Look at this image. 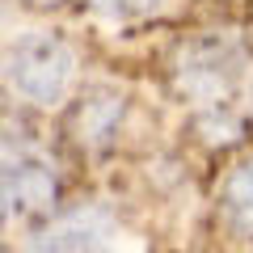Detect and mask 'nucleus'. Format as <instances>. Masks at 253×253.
Wrapping results in <instances>:
<instances>
[{
	"label": "nucleus",
	"instance_id": "obj_1",
	"mask_svg": "<svg viewBox=\"0 0 253 253\" xmlns=\"http://www.w3.org/2000/svg\"><path fill=\"white\" fill-rule=\"evenodd\" d=\"M241 72H245V51L232 38H219V34L186 38L169 59V81L177 89V97L194 101V106L228 101Z\"/></svg>",
	"mask_w": 253,
	"mask_h": 253
},
{
	"label": "nucleus",
	"instance_id": "obj_2",
	"mask_svg": "<svg viewBox=\"0 0 253 253\" xmlns=\"http://www.w3.org/2000/svg\"><path fill=\"white\" fill-rule=\"evenodd\" d=\"M9 84L34 106H55L68 97L76 81V51L68 38L51 34V30H34L9 51Z\"/></svg>",
	"mask_w": 253,
	"mask_h": 253
},
{
	"label": "nucleus",
	"instance_id": "obj_3",
	"mask_svg": "<svg viewBox=\"0 0 253 253\" xmlns=\"http://www.w3.org/2000/svg\"><path fill=\"white\" fill-rule=\"evenodd\" d=\"M114 215L97 203H81V207L55 211L34 236H30V253H110L114 249Z\"/></svg>",
	"mask_w": 253,
	"mask_h": 253
},
{
	"label": "nucleus",
	"instance_id": "obj_4",
	"mask_svg": "<svg viewBox=\"0 0 253 253\" xmlns=\"http://www.w3.org/2000/svg\"><path fill=\"white\" fill-rule=\"evenodd\" d=\"M126 118V97L118 89H84L63 114V135L81 152H106Z\"/></svg>",
	"mask_w": 253,
	"mask_h": 253
},
{
	"label": "nucleus",
	"instance_id": "obj_5",
	"mask_svg": "<svg viewBox=\"0 0 253 253\" xmlns=\"http://www.w3.org/2000/svg\"><path fill=\"white\" fill-rule=\"evenodd\" d=\"M0 190H4L9 207L21 215H51L59 203V173L38 156H26L9 173H0Z\"/></svg>",
	"mask_w": 253,
	"mask_h": 253
},
{
	"label": "nucleus",
	"instance_id": "obj_6",
	"mask_svg": "<svg viewBox=\"0 0 253 253\" xmlns=\"http://www.w3.org/2000/svg\"><path fill=\"white\" fill-rule=\"evenodd\" d=\"M215 211L236 241H253V156L236 161L215 190Z\"/></svg>",
	"mask_w": 253,
	"mask_h": 253
},
{
	"label": "nucleus",
	"instance_id": "obj_7",
	"mask_svg": "<svg viewBox=\"0 0 253 253\" xmlns=\"http://www.w3.org/2000/svg\"><path fill=\"white\" fill-rule=\"evenodd\" d=\"M190 131H194L207 148H236L249 135V118H245L241 110H232L228 101H215V106H199Z\"/></svg>",
	"mask_w": 253,
	"mask_h": 253
},
{
	"label": "nucleus",
	"instance_id": "obj_8",
	"mask_svg": "<svg viewBox=\"0 0 253 253\" xmlns=\"http://www.w3.org/2000/svg\"><path fill=\"white\" fill-rule=\"evenodd\" d=\"M89 4L114 21H139V17H156V13L169 9V0H89Z\"/></svg>",
	"mask_w": 253,
	"mask_h": 253
},
{
	"label": "nucleus",
	"instance_id": "obj_9",
	"mask_svg": "<svg viewBox=\"0 0 253 253\" xmlns=\"http://www.w3.org/2000/svg\"><path fill=\"white\" fill-rule=\"evenodd\" d=\"M26 156H34V148H30L17 131H0V173H9L13 165H21Z\"/></svg>",
	"mask_w": 253,
	"mask_h": 253
},
{
	"label": "nucleus",
	"instance_id": "obj_10",
	"mask_svg": "<svg viewBox=\"0 0 253 253\" xmlns=\"http://www.w3.org/2000/svg\"><path fill=\"white\" fill-rule=\"evenodd\" d=\"M21 4H30V9H59V4H68V0H21Z\"/></svg>",
	"mask_w": 253,
	"mask_h": 253
},
{
	"label": "nucleus",
	"instance_id": "obj_11",
	"mask_svg": "<svg viewBox=\"0 0 253 253\" xmlns=\"http://www.w3.org/2000/svg\"><path fill=\"white\" fill-rule=\"evenodd\" d=\"M9 211L13 207H9V199H4V190H0V228H4V219H9Z\"/></svg>",
	"mask_w": 253,
	"mask_h": 253
},
{
	"label": "nucleus",
	"instance_id": "obj_12",
	"mask_svg": "<svg viewBox=\"0 0 253 253\" xmlns=\"http://www.w3.org/2000/svg\"><path fill=\"white\" fill-rule=\"evenodd\" d=\"M249 118H253V84H249Z\"/></svg>",
	"mask_w": 253,
	"mask_h": 253
}]
</instances>
